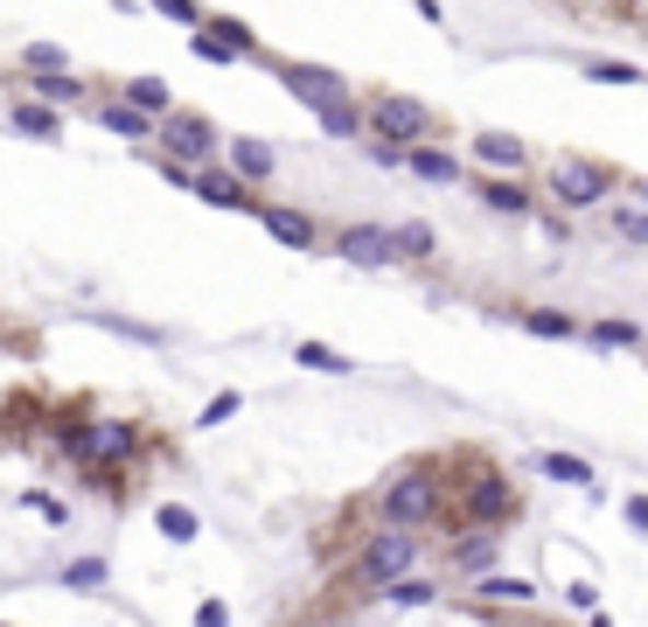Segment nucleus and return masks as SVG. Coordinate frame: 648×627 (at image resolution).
<instances>
[{
  "mask_svg": "<svg viewBox=\"0 0 648 627\" xmlns=\"http://www.w3.org/2000/svg\"><path fill=\"white\" fill-rule=\"evenodd\" d=\"M258 217H265V231H273L279 244H293V252H321V231H314L308 209H258Z\"/></svg>",
  "mask_w": 648,
  "mask_h": 627,
  "instance_id": "nucleus-12",
  "label": "nucleus"
},
{
  "mask_svg": "<svg viewBox=\"0 0 648 627\" xmlns=\"http://www.w3.org/2000/svg\"><path fill=\"white\" fill-rule=\"evenodd\" d=\"M22 63H28V78H63V70H70V56L56 49V43H28V56H22Z\"/></svg>",
  "mask_w": 648,
  "mask_h": 627,
  "instance_id": "nucleus-25",
  "label": "nucleus"
},
{
  "mask_svg": "<svg viewBox=\"0 0 648 627\" xmlns=\"http://www.w3.org/2000/svg\"><path fill=\"white\" fill-rule=\"evenodd\" d=\"M196 56H202V63H238V56H252V28H244V22H223V14H217V22L202 14Z\"/></svg>",
  "mask_w": 648,
  "mask_h": 627,
  "instance_id": "nucleus-9",
  "label": "nucleus"
},
{
  "mask_svg": "<svg viewBox=\"0 0 648 627\" xmlns=\"http://www.w3.org/2000/svg\"><path fill=\"white\" fill-rule=\"evenodd\" d=\"M384 600L391 606H432V600H440V585H432V579H397V585H384Z\"/></svg>",
  "mask_w": 648,
  "mask_h": 627,
  "instance_id": "nucleus-29",
  "label": "nucleus"
},
{
  "mask_svg": "<svg viewBox=\"0 0 648 627\" xmlns=\"http://www.w3.org/2000/svg\"><path fill=\"white\" fill-rule=\"evenodd\" d=\"M517 509H523V502H517V488H509L488 461H474V488L461 496V523H467V530H474V523H482V530H502L509 516H517Z\"/></svg>",
  "mask_w": 648,
  "mask_h": 627,
  "instance_id": "nucleus-4",
  "label": "nucleus"
},
{
  "mask_svg": "<svg viewBox=\"0 0 648 627\" xmlns=\"http://www.w3.org/2000/svg\"><path fill=\"white\" fill-rule=\"evenodd\" d=\"M154 523H161V537H175V544H188V537L202 530V523H196V509H182V502H161V516H154Z\"/></svg>",
  "mask_w": 648,
  "mask_h": 627,
  "instance_id": "nucleus-27",
  "label": "nucleus"
},
{
  "mask_svg": "<svg viewBox=\"0 0 648 627\" xmlns=\"http://www.w3.org/2000/svg\"><path fill=\"white\" fill-rule=\"evenodd\" d=\"M335 252L349 265H363V272H391L397 265V244L384 223H349V231H335Z\"/></svg>",
  "mask_w": 648,
  "mask_h": 627,
  "instance_id": "nucleus-7",
  "label": "nucleus"
},
{
  "mask_svg": "<svg viewBox=\"0 0 648 627\" xmlns=\"http://www.w3.org/2000/svg\"><path fill=\"white\" fill-rule=\"evenodd\" d=\"M523 328H530V335H544V341H565V335H579V321L558 314V307H537V314H523Z\"/></svg>",
  "mask_w": 648,
  "mask_h": 627,
  "instance_id": "nucleus-24",
  "label": "nucleus"
},
{
  "mask_svg": "<svg viewBox=\"0 0 648 627\" xmlns=\"http://www.w3.org/2000/svg\"><path fill=\"white\" fill-rule=\"evenodd\" d=\"M161 14H167V22H182V28H202V8H188V0H167Z\"/></svg>",
  "mask_w": 648,
  "mask_h": 627,
  "instance_id": "nucleus-37",
  "label": "nucleus"
},
{
  "mask_svg": "<svg viewBox=\"0 0 648 627\" xmlns=\"http://www.w3.org/2000/svg\"><path fill=\"white\" fill-rule=\"evenodd\" d=\"M273 78L293 91V98H308L314 112H328V105H349V84L335 78V70H321V63H273Z\"/></svg>",
  "mask_w": 648,
  "mask_h": 627,
  "instance_id": "nucleus-6",
  "label": "nucleus"
},
{
  "mask_svg": "<svg viewBox=\"0 0 648 627\" xmlns=\"http://www.w3.org/2000/svg\"><path fill=\"white\" fill-rule=\"evenodd\" d=\"M614 223H621V237L648 244V209H614Z\"/></svg>",
  "mask_w": 648,
  "mask_h": 627,
  "instance_id": "nucleus-35",
  "label": "nucleus"
},
{
  "mask_svg": "<svg viewBox=\"0 0 648 627\" xmlns=\"http://www.w3.org/2000/svg\"><path fill=\"white\" fill-rule=\"evenodd\" d=\"M412 565H418V537H405V530H377V537L356 550L349 579H356V585H370V593H384V585L412 579Z\"/></svg>",
  "mask_w": 648,
  "mask_h": 627,
  "instance_id": "nucleus-2",
  "label": "nucleus"
},
{
  "mask_svg": "<svg viewBox=\"0 0 648 627\" xmlns=\"http://www.w3.org/2000/svg\"><path fill=\"white\" fill-rule=\"evenodd\" d=\"M586 78H600V84H648L635 63H586Z\"/></svg>",
  "mask_w": 648,
  "mask_h": 627,
  "instance_id": "nucleus-32",
  "label": "nucleus"
},
{
  "mask_svg": "<svg viewBox=\"0 0 648 627\" xmlns=\"http://www.w3.org/2000/svg\"><path fill=\"white\" fill-rule=\"evenodd\" d=\"M223 418H238V391H223V397L202 405V426H223Z\"/></svg>",
  "mask_w": 648,
  "mask_h": 627,
  "instance_id": "nucleus-36",
  "label": "nucleus"
},
{
  "mask_svg": "<svg viewBox=\"0 0 648 627\" xmlns=\"http://www.w3.org/2000/svg\"><path fill=\"white\" fill-rule=\"evenodd\" d=\"M22 509H35V516H43V523H56V530L70 523V509L56 502V496H22Z\"/></svg>",
  "mask_w": 648,
  "mask_h": 627,
  "instance_id": "nucleus-34",
  "label": "nucleus"
},
{
  "mask_svg": "<svg viewBox=\"0 0 648 627\" xmlns=\"http://www.w3.org/2000/svg\"><path fill=\"white\" fill-rule=\"evenodd\" d=\"M119 105H132V112H140V119H167V112H175V91H167L161 78H126L119 84Z\"/></svg>",
  "mask_w": 648,
  "mask_h": 627,
  "instance_id": "nucleus-13",
  "label": "nucleus"
},
{
  "mask_svg": "<svg viewBox=\"0 0 648 627\" xmlns=\"http://www.w3.org/2000/svg\"><path fill=\"white\" fill-rule=\"evenodd\" d=\"M154 132H161V161H175V167H188V161H217V154H223V132L209 126L202 112H167Z\"/></svg>",
  "mask_w": 648,
  "mask_h": 627,
  "instance_id": "nucleus-3",
  "label": "nucleus"
},
{
  "mask_svg": "<svg viewBox=\"0 0 648 627\" xmlns=\"http://www.w3.org/2000/svg\"><path fill=\"white\" fill-rule=\"evenodd\" d=\"M627 523H635V530H648V496H635V502H627Z\"/></svg>",
  "mask_w": 648,
  "mask_h": 627,
  "instance_id": "nucleus-40",
  "label": "nucleus"
},
{
  "mask_svg": "<svg viewBox=\"0 0 648 627\" xmlns=\"http://www.w3.org/2000/svg\"><path fill=\"white\" fill-rule=\"evenodd\" d=\"M641 22H648V14H641Z\"/></svg>",
  "mask_w": 648,
  "mask_h": 627,
  "instance_id": "nucleus-43",
  "label": "nucleus"
},
{
  "mask_svg": "<svg viewBox=\"0 0 648 627\" xmlns=\"http://www.w3.org/2000/svg\"><path fill=\"white\" fill-rule=\"evenodd\" d=\"M495 550H502V544H495V530H461L453 550H447V565H453V572H467V579H482L495 565Z\"/></svg>",
  "mask_w": 648,
  "mask_h": 627,
  "instance_id": "nucleus-10",
  "label": "nucleus"
},
{
  "mask_svg": "<svg viewBox=\"0 0 648 627\" xmlns=\"http://www.w3.org/2000/svg\"><path fill=\"white\" fill-rule=\"evenodd\" d=\"M474 196H482L488 209H509V217H530V209H537V196L517 188V182H474Z\"/></svg>",
  "mask_w": 648,
  "mask_h": 627,
  "instance_id": "nucleus-18",
  "label": "nucleus"
},
{
  "mask_svg": "<svg viewBox=\"0 0 648 627\" xmlns=\"http://www.w3.org/2000/svg\"><path fill=\"white\" fill-rule=\"evenodd\" d=\"M99 328H105V335H126V341H140V349H161V328H147V321H126V314H99Z\"/></svg>",
  "mask_w": 648,
  "mask_h": 627,
  "instance_id": "nucleus-28",
  "label": "nucleus"
},
{
  "mask_svg": "<svg viewBox=\"0 0 648 627\" xmlns=\"http://www.w3.org/2000/svg\"><path fill=\"white\" fill-rule=\"evenodd\" d=\"M196 196H202V202H217V209H258V202H252V188H244L231 167H196Z\"/></svg>",
  "mask_w": 648,
  "mask_h": 627,
  "instance_id": "nucleus-11",
  "label": "nucleus"
},
{
  "mask_svg": "<svg viewBox=\"0 0 648 627\" xmlns=\"http://www.w3.org/2000/svg\"><path fill=\"white\" fill-rule=\"evenodd\" d=\"M440 509H447V488H440V467L432 461H412L405 474H391L384 496H377L384 530H405V537H418L426 523H440Z\"/></svg>",
  "mask_w": 648,
  "mask_h": 627,
  "instance_id": "nucleus-1",
  "label": "nucleus"
},
{
  "mask_svg": "<svg viewBox=\"0 0 648 627\" xmlns=\"http://www.w3.org/2000/svg\"><path fill=\"white\" fill-rule=\"evenodd\" d=\"M99 126L119 132V140H147V132H154V119H140L132 105H99Z\"/></svg>",
  "mask_w": 648,
  "mask_h": 627,
  "instance_id": "nucleus-20",
  "label": "nucleus"
},
{
  "mask_svg": "<svg viewBox=\"0 0 648 627\" xmlns=\"http://www.w3.org/2000/svg\"><path fill=\"white\" fill-rule=\"evenodd\" d=\"M635 196H641V202H648V175H641V182H635Z\"/></svg>",
  "mask_w": 648,
  "mask_h": 627,
  "instance_id": "nucleus-41",
  "label": "nucleus"
},
{
  "mask_svg": "<svg viewBox=\"0 0 648 627\" xmlns=\"http://www.w3.org/2000/svg\"><path fill=\"white\" fill-rule=\"evenodd\" d=\"M293 363L300 370H328V376H349L356 363H349V356H335V349H321V341H300V349H293Z\"/></svg>",
  "mask_w": 648,
  "mask_h": 627,
  "instance_id": "nucleus-23",
  "label": "nucleus"
},
{
  "mask_svg": "<svg viewBox=\"0 0 648 627\" xmlns=\"http://www.w3.org/2000/svg\"><path fill=\"white\" fill-rule=\"evenodd\" d=\"M482 593L488 600H537V585L530 579H482Z\"/></svg>",
  "mask_w": 648,
  "mask_h": 627,
  "instance_id": "nucleus-33",
  "label": "nucleus"
},
{
  "mask_svg": "<svg viewBox=\"0 0 648 627\" xmlns=\"http://www.w3.org/2000/svg\"><path fill=\"white\" fill-rule=\"evenodd\" d=\"M273 167H279V154H273L265 140H252V132H238V140H231V175H238L244 188H252V182H265Z\"/></svg>",
  "mask_w": 648,
  "mask_h": 627,
  "instance_id": "nucleus-14",
  "label": "nucleus"
},
{
  "mask_svg": "<svg viewBox=\"0 0 648 627\" xmlns=\"http://www.w3.org/2000/svg\"><path fill=\"white\" fill-rule=\"evenodd\" d=\"M370 161H377V167H405V154H397V147H384V140H370Z\"/></svg>",
  "mask_w": 648,
  "mask_h": 627,
  "instance_id": "nucleus-39",
  "label": "nucleus"
},
{
  "mask_svg": "<svg viewBox=\"0 0 648 627\" xmlns=\"http://www.w3.org/2000/svg\"><path fill=\"white\" fill-rule=\"evenodd\" d=\"M474 154H482L488 167H523L530 147L517 140V132H474Z\"/></svg>",
  "mask_w": 648,
  "mask_h": 627,
  "instance_id": "nucleus-16",
  "label": "nucleus"
},
{
  "mask_svg": "<svg viewBox=\"0 0 648 627\" xmlns=\"http://www.w3.org/2000/svg\"><path fill=\"white\" fill-rule=\"evenodd\" d=\"M391 244H397V258H432V252H440L432 223H397V231H391Z\"/></svg>",
  "mask_w": 648,
  "mask_h": 627,
  "instance_id": "nucleus-21",
  "label": "nucleus"
},
{
  "mask_svg": "<svg viewBox=\"0 0 648 627\" xmlns=\"http://www.w3.org/2000/svg\"><path fill=\"white\" fill-rule=\"evenodd\" d=\"M84 91L91 84L78 78V70H63V78H35V105H49V112L56 105H84Z\"/></svg>",
  "mask_w": 648,
  "mask_h": 627,
  "instance_id": "nucleus-19",
  "label": "nucleus"
},
{
  "mask_svg": "<svg viewBox=\"0 0 648 627\" xmlns=\"http://www.w3.org/2000/svg\"><path fill=\"white\" fill-rule=\"evenodd\" d=\"M426 132H432V112L418 105V98H377V105H370V140L397 147V154L426 147Z\"/></svg>",
  "mask_w": 648,
  "mask_h": 627,
  "instance_id": "nucleus-5",
  "label": "nucleus"
},
{
  "mask_svg": "<svg viewBox=\"0 0 648 627\" xmlns=\"http://www.w3.org/2000/svg\"><path fill=\"white\" fill-rule=\"evenodd\" d=\"M196 627H231V614H223V600H202V606H196Z\"/></svg>",
  "mask_w": 648,
  "mask_h": 627,
  "instance_id": "nucleus-38",
  "label": "nucleus"
},
{
  "mask_svg": "<svg viewBox=\"0 0 648 627\" xmlns=\"http://www.w3.org/2000/svg\"><path fill=\"white\" fill-rule=\"evenodd\" d=\"M0 627H8V620H0Z\"/></svg>",
  "mask_w": 648,
  "mask_h": 627,
  "instance_id": "nucleus-42",
  "label": "nucleus"
},
{
  "mask_svg": "<svg viewBox=\"0 0 648 627\" xmlns=\"http://www.w3.org/2000/svg\"><path fill=\"white\" fill-rule=\"evenodd\" d=\"M105 572H112L105 558H78V565H63V585H70V593H99Z\"/></svg>",
  "mask_w": 648,
  "mask_h": 627,
  "instance_id": "nucleus-26",
  "label": "nucleus"
},
{
  "mask_svg": "<svg viewBox=\"0 0 648 627\" xmlns=\"http://www.w3.org/2000/svg\"><path fill=\"white\" fill-rule=\"evenodd\" d=\"M586 335H593L600 349H635V341H641V328H635V321H593Z\"/></svg>",
  "mask_w": 648,
  "mask_h": 627,
  "instance_id": "nucleus-30",
  "label": "nucleus"
},
{
  "mask_svg": "<svg viewBox=\"0 0 648 627\" xmlns=\"http://www.w3.org/2000/svg\"><path fill=\"white\" fill-rule=\"evenodd\" d=\"M606 188H614L606 167H586V161H558V167H551V196H558L565 209H593Z\"/></svg>",
  "mask_w": 648,
  "mask_h": 627,
  "instance_id": "nucleus-8",
  "label": "nucleus"
},
{
  "mask_svg": "<svg viewBox=\"0 0 648 627\" xmlns=\"http://www.w3.org/2000/svg\"><path fill=\"white\" fill-rule=\"evenodd\" d=\"M8 126L14 132H28V140H63V112H49V105H8Z\"/></svg>",
  "mask_w": 648,
  "mask_h": 627,
  "instance_id": "nucleus-15",
  "label": "nucleus"
},
{
  "mask_svg": "<svg viewBox=\"0 0 648 627\" xmlns=\"http://www.w3.org/2000/svg\"><path fill=\"white\" fill-rule=\"evenodd\" d=\"M321 132H335V140H356V132H363V112H356V105H328V112H321Z\"/></svg>",
  "mask_w": 648,
  "mask_h": 627,
  "instance_id": "nucleus-31",
  "label": "nucleus"
},
{
  "mask_svg": "<svg viewBox=\"0 0 648 627\" xmlns=\"http://www.w3.org/2000/svg\"><path fill=\"white\" fill-rule=\"evenodd\" d=\"M405 167H412L418 182H461V161H453L447 147H412V154H405Z\"/></svg>",
  "mask_w": 648,
  "mask_h": 627,
  "instance_id": "nucleus-17",
  "label": "nucleus"
},
{
  "mask_svg": "<svg viewBox=\"0 0 648 627\" xmlns=\"http://www.w3.org/2000/svg\"><path fill=\"white\" fill-rule=\"evenodd\" d=\"M537 474H551V481H571V488H593V467L571 461V453H537Z\"/></svg>",
  "mask_w": 648,
  "mask_h": 627,
  "instance_id": "nucleus-22",
  "label": "nucleus"
}]
</instances>
